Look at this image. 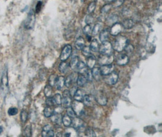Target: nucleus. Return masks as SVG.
I'll return each instance as SVG.
<instances>
[{"label": "nucleus", "instance_id": "obj_1", "mask_svg": "<svg viewBox=\"0 0 162 137\" xmlns=\"http://www.w3.org/2000/svg\"><path fill=\"white\" fill-rule=\"evenodd\" d=\"M128 44V38L125 36H118L114 41L112 48L118 52H122Z\"/></svg>", "mask_w": 162, "mask_h": 137}, {"label": "nucleus", "instance_id": "obj_2", "mask_svg": "<svg viewBox=\"0 0 162 137\" xmlns=\"http://www.w3.org/2000/svg\"><path fill=\"white\" fill-rule=\"evenodd\" d=\"M99 51L102 54H112V45L108 42L106 41L102 42V45L99 46Z\"/></svg>", "mask_w": 162, "mask_h": 137}, {"label": "nucleus", "instance_id": "obj_3", "mask_svg": "<svg viewBox=\"0 0 162 137\" xmlns=\"http://www.w3.org/2000/svg\"><path fill=\"white\" fill-rule=\"evenodd\" d=\"M114 55L113 54H100L99 57V64L101 66L105 65L111 64L114 61Z\"/></svg>", "mask_w": 162, "mask_h": 137}, {"label": "nucleus", "instance_id": "obj_4", "mask_svg": "<svg viewBox=\"0 0 162 137\" xmlns=\"http://www.w3.org/2000/svg\"><path fill=\"white\" fill-rule=\"evenodd\" d=\"M35 21V14L33 11H31L24 23V27L27 29H31L33 28Z\"/></svg>", "mask_w": 162, "mask_h": 137}, {"label": "nucleus", "instance_id": "obj_5", "mask_svg": "<svg viewBox=\"0 0 162 137\" xmlns=\"http://www.w3.org/2000/svg\"><path fill=\"white\" fill-rule=\"evenodd\" d=\"M71 107L75 112V114L78 116L81 115V114L83 112V109H84V104L82 101H74L71 104Z\"/></svg>", "mask_w": 162, "mask_h": 137}, {"label": "nucleus", "instance_id": "obj_6", "mask_svg": "<svg viewBox=\"0 0 162 137\" xmlns=\"http://www.w3.org/2000/svg\"><path fill=\"white\" fill-rule=\"evenodd\" d=\"M72 104V99H71V95L70 92L69 90H64L62 98V104L64 108H68L71 106Z\"/></svg>", "mask_w": 162, "mask_h": 137}, {"label": "nucleus", "instance_id": "obj_7", "mask_svg": "<svg viewBox=\"0 0 162 137\" xmlns=\"http://www.w3.org/2000/svg\"><path fill=\"white\" fill-rule=\"evenodd\" d=\"M118 80V75L115 72H112L108 75L106 76L105 82L107 84L110 85H115Z\"/></svg>", "mask_w": 162, "mask_h": 137}, {"label": "nucleus", "instance_id": "obj_8", "mask_svg": "<svg viewBox=\"0 0 162 137\" xmlns=\"http://www.w3.org/2000/svg\"><path fill=\"white\" fill-rule=\"evenodd\" d=\"M72 51V46L70 45H66L63 49L61 53L60 56V58L61 61H65L69 58L70 55H71Z\"/></svg>", "mask_w": 162, "mask_h": 137}, {"label": "nucleus", "instance_id": "obj_9", "mask_svg": "<svg viewBox=\"0 0 162 137\" xmlns=\"http://www.w3.org/2000/svg\"><path fill=\"white\" fill-rule=\"evenodd\" d=\"M94 97L95 98L96 102H97L101 105H106L108 103V99L106 96L100 92L96 93Z\"/></svg>", "mask_w": 162, "mask_h": 137}, {"label": "nucleus", "instance_id": "obj_10", "mask_svg": "<svg viewBox=\"0 0 162 137\" xmlns=\"http://www.w3.org/2000/svg\"><path fill=\"white\" fill-rule=\"evenodd\" d=\"M78 74L77 73H72L71 75L68 76L66 79H65V82L64 85L66 87L69 88L75 82H76L77 78H78Z\"/></svg>", "mask_w": 162, "mask_h": 137}, {"label": "nucleus", "instance_id": "obj_11", "mask_svg": "<svg viewBox=\"0 0 162 137\" xmlns=\"http://www.w3.org/2000/svg\"><path fill=\"white\" fill-rule=\"evenodd\" d=\"M114 69V65L111 64L109 65H105L101 66L100 70L102 76H106L112 73Z\"/></svg>", "mask_w": 162, "mask_h": 137}, {"label": "nucleus", "instance_id": "obj_12", "mask_svg": "<svg viewBox=\"0 0 162 137\" xmlns=\"http://www.w3.org/2000/svg\"><path fill=\"white\" fill-rule=\"evenodd\" d=\"M42 136L43 137H53L55 136L52 127L49 125H46L42 130V133H41Z\"/></svg>", "mask_w": 162, "mask_h": 137}, {"label": "nucleus", "instance_id": "obj_13", "mask_svg": "<svg viewBox=\"0 0 162 137\" xmlns=\"http://www.w3.org/2000/svg\"><path fill=\"white\" fill-rule=\"evenodd\" d=\"M84 125V121L79 118L75 117L72 119L71 126L75 130H78L82 128Z\"/></svg>", "mask_w": 162, "mask_h": 137}, {"label": "nucleus", "instance_id": "obj_14", "mask_svg": "<svg viewBox=\"0 0 162 137\" xmlns=\"http://www.w3.org/2000/svg\"><path fill=\"white\" fill-rule=\"evenodd\" d=\"M129 61V57L126 54H120L116 59V63L117 65H120V66H123L126 65V64L128 63Z\"/></svg>", "mask_w": 162, "mask_h": 137}, {"label": "nucleus", "instance_id": "obj_15", "mask_svg": "<svg viewBox=\"0 0 162 137\" xmlns=\"http://www.w3.org/2000/svg\"><path fill=\"white\" fill-rule=\"evenodd\" d=\"M123 26L120 23H115L112 26L111 29H110V34L113 36L118 35L122 31Z\"/></svg>", "mask_w": 162, "mask_h": 137}, {"label": "nucleus", "instance_id": "obj_16", "mask_svg": "<svg viewBox=\"0 0 162 137\" xmlns=\"http://www.w3.org/2000/svg\"><path fill=\"white\" fill-rule=\"evenodd\" d=\"M94 101H96L94 97L89 95H85L83 99V103L88 107H93L94 105Z\"/></svg>", "mask_w": 162, "mask_h": 137}, {"label": "nucleus", "instance_id": "obj_17", "mask_svg": "<svg viewBox=\"0 0 162 137\" xmlns=\"http://www.w3.org/2000/svg\"><path fill=\"white\" fill-rule=\"evenodd\" d=\"M62 116L60 113L58 112H55L53 113V114L50 116V119L51 121L56 125H60L62 123Z\"/></svg>", "mask_w": 162, "mask_h": 137}, {"label": "nucleus", "instance_id": "obj_18", "mask_svg": "<svg viewBox=\"0 0 162 137\" xmlns=\"http://www.w3.org/2000/svg\"><path fill=\"white\" fill-rule=\"evenodd\" d=\"M76 70L79 72V74L84 75L85 73L87 71L88 68H87V65L82 61H79Z\"/></svg>", "mask_w": 162, "mask_h": 137}, {"label": "nucleus", "instance_id": "obj_19", "mask_svg": "<svg viewBox=\"0 0 162 137\" xmlns=\"http://www.w3.org/2000/svg\"><path fill=\"white\" fill-rule=\"evenodd\" d=\"M110 34V31L108 30V29H105L102 30V31L100 33L99 35V38L101 42H104L106 41H108V39L109 38V35Z\"/></svg>", "mask_w": 162, "mask_h": 137}, {"label": "nucleus", "instance_id": "obj_20", "mask_svg": "<svg viewBox=\"0 0 162 137\" xmlns=\"http://www.w3.org/2000/svg\"><path fill=\"white\" fill-rule=\"evenodd\" d=\"M84 96H85V92L83 90L77 89L73 96V98L75 100L82 102Z\"/></svg>", "mask_w": 162, "mask_h": 137}, {"label": "nucleus", "instance_id": "obj_21", "mask_svg": "<svg viewBox=\"0 0 162 137\" xmlns=\"http://www.w3.org/2000/svg\"><path fill=\"white\" fill-rule=\"evenodd\" d=\"M65 82V78L63 76L57 77L56 82L55 83V85L58 90H60L63 89L64 85Z\"/></svg>", "mask_w": 162, "mask_h": 137}, {"label": "nucleus", "instance_id": "obj_22", "mask_svg": "<svg viewBox=\"0 0 162 137\" xmlns=\"http://www.w3.org/2000/svg\"><path fill=\"white\" fill-rule=\"evenodd\" d=\"M91 73H92V77L95 80H96L97 81H99L100 80L101 77H102V75L100 73V68H99L97 67H96V68L94 67L93 68H92Z\"/></svg>", "mask_w": 162, "mask_h": 137}, {"label": "nucleus", "instance_id": "obj_23", "mask_svg": "<svg viewBox=\"0 0 162 137\" xmlns=\"http://www.w3.org/2000/svg\"><path fill=\"white\" fill-rule=\"evenodd\" d=\"M85 40L83 37H78L75 42V48L78 49V50H82L83 47L85 46Z\"/></svg>", "mask_w": 162, "mask_h": 137}, {"label": "nucleus", "instance_id": "obj_24", "mask_svg": "<svg viewBox=\"0 0 162 137\" xmlns=\"http://www.w3.org/2000/svg\"><path fill=\"white\" fill-rule=\"evenodd\" d=\"M9 85V81H8V72L7 70L4 72L3 75L2 76V84L1 87L2 90H5V89L8 88Z\"/></svg>", "mask_w": 162, "mask_h": 137}, {"label": "nucleus", "instance_id": "obj_25", "mask_svg": "<svg viewBox=\"0 0 162 137\" xmlns=\"http://www.w3.org/2000/svg\"><path fill=\"white\" fill-rule=\"evenodd\" d=\"M87 82H88V80L83 75L79 74L78 75L76 83L79 87L84 86L87 83Z\"/></svg>", "mask_w": 162, "mask_h": 137}, {"label": "nucleus", "instance_id": "obj_26", "mask_svg": "<svg viewBox=\"0 0 162 137\" xmlns=\"http://www.w3.org/2000/svg\"><path fill=\"white\" fill-rule=\"evenodd\" d=\"M96 62L97 60L96 57L94 55H90L86 60L87 66L89 68V69H92V68H93L96 65Z\"/></svg>", "mask_w": 162, "mask_h": 137}, {"label": "nucleus", "instance_id": "obj_27", "mask_svg": "<svg viewBox=\"0 0 162 137\" xmlns=\"http://www.w3.org/2000/svg\"><path fill=\"white\" fill-rule=\"evenodd\" d=\"M69 68V65L68 64V63L66 62L65 61H62V62L60 63V64L59 65V67L58 69L59 71L61 73H66L67 72Z\"/></svg>", "mask_w": 162, "mask_h": 137}, {"label": "nucleus", "instance_id": "obj_28", "mask_svg": "<svg viewBox=\"0 0 162 137\" xmlns=\"http://www.w3.org/2000/svg\"><path fill=\"white\" fill-rule=\"evenodd\" d=\"M103 29V25L100 23H97L92 29V34L93 35H97L99 32L102 31Z\"/></svg>", "mask_w": 162, "mask_h": 137}, {"label": "nucleus", "instance_id": "obj_29", "mask_svg": "<svg viewBox=\"0 0 162 137\" xmlns=\"http://www.w3.org/2000/svg\"><path fill=\"white\" fill-rule=\"evenodd\" d=\"M90 49L93 52H98L99 49V43L97 39H93L90 45Z\"/></svg>", "mask_w": 162, "mask_h": 137}, {"label": "nucleus", "instance_id": "obj_30", "mask_svg": "<svg viewBox=\"0 0 162 137\" xmlns=\"http://www.w3.org/2000/svg\"><path fill=\"white\" fill-rule=\"evenodd\" d=\"M134 22L132 19H127L125 20L122 24V26L125 29H130L132 28L134 26Z\"/></svg>", "mask_w": 162, "mask_h": 137}, {"label": "nucleus", "instance_id": "obj_31", "mask_svg": "<svg viewBox=\"0 0 162 137\" xmlns=\"http://www.w3.org/2000/svg\"><path fill=\"white\" fill-rule=\"evenodd\" d=\"M62 122L65 127H69L71 125L72 119L67 115H64V116L62 118Z\"/></svg>", "mask_w": 162, "mask_h": 137}, {"label": "nucleus", "instance_id": "obj_32", "mask_svg": "<svg viewBox=\"0 0 162 137\" xmlns=\"http://www.w3.org/2000/svg\"><path fill=\"white\" fill-rule=\"evenodd\" d=\"M117 20H118V17L116 15H112L107 19L106 22H107L108 25L112 26L113 25L116 23V22H117Z\"/></svg>", "mask_w": 162, "mask_h": 137}, {"label": "nucleus", "instance_id": "obj_33", "mask_svg": "<svg viewBox=\"0 0 162 137\" xmlns=\"http://www.w3.org/2000/svg\"><path fill=\"white\" fill-rule=\"evenodd\" d=\"M79 58L78 56L73 57V58L71 60L70 63V67L71 68L72 70H76L77 65L79 62Z\"/></svg>", "mask_w": 162, "mask_h": 137}, {"label": "nucleus", "instance_id": "obj_34", "mask_svg": "<svg viewBox=\"0 0 162 137\" xmlns=\"http://www.w3.org/2000/svg\"><path fill=\"white\" fill-rule=\"evenodd\" d=\"M54 113V110L51 107H47L44 110V115L46 118H50Z\"/></svg>", "mask_w": 162, "mask_h": 137}, {"label": "nucleus", "instance_id": "obj_35", "mask_svg": "<svg viewBox=\"0 0 162 137\" xmlns=\"http://www.w3.org/2000/svg\"><path fill=\"white\" fill-rule=\"evenodd\" d=\"M52 98L55 102V104H57L58 105H60L61 104H62V97L60 94H55Z\"/></svg>", "mask_w": 162, "mask_h": 137}, {"label": "nucleus", "instance_id": "obj_36", "mask_svg": "<svg viewBox=\"0 0 162 137\" xmlns=\"http://www.w3.org/2000/svg\"><path fill=\"white\" fill-rule=\"evenodd\" d=\"M52 87L50 86V85H47L44 88V93L45 96L47 98H49L51 97L52 95Z\"/></svg>", "mask_w": 162, "mask_h": 137}, {"label": "nucleus", "instance_id": "obj_37", "mask_svg": "<svg viewBox=\"0 0 162 137\" xmlns=\"http://www.w3.org/2000/svg\"><path fill=\"white\" fill-rule=\"evenodd\" d=\"M96 6H97V3H96V2L94 1V2H91L89 6H88V12L89 14H92L96 9Z\"/></svg>", "mask_w": 162, "mask_h": 137}, {"label": "nucleus", "instance_id": "obj_38", "mask_svg": "<svg viewBox=\"0 0 162 137\" xmlns=\"http://www.w3.org/2000/svg\"><path fill=\"white\" fill-rule=\"evenodd\" d=\"M112 5H111V4H108V5H105L101 9V14H105L106 13H108L110 10L112 8Z\"/></svg>", "mask_w": 162, "mask_h": 137}, {"label": "nucleus", "instance_id": "obj_39", "mask_svg": "<svg viewBox=\"0 0 162 137\" xmlns=\"http://www.w3.org/2000/svg\"><path fill=\"white\" fill-rule=\"evenodd\" d=\"M24 135L25 136H31L32 135V127L30 125H27L24 130Z\"/></svg>", "mask_w": 162, "mask_h": 137}, {"label": "nucleus", "instance_id": "obj_40", "mask_svg": "<svg viewBox=\"0 0 162 137\" xmlns=\"http://www.w3.org/2000/svg\"><path fill=\"white\" fill-rule=\"evenodd\" d=\"M57 75H52L50 77H49V85L52 87L54 86L55 85V83L56 82V80L57 79Z\"/></svg>", "mask_w": 162, "mask_h": 137}, {"label": "nucleus", "instance_id": "obj_41", "mask_svg": "<svg viewBox=\"0 0 162 137\" xmlns=\"http://www.w3.org/2000/svg\"><path fill=\"white\" fill-rule=\"evenodd\" d=\"M21 116V120L23 122H26L28 118V114L26 110H23L20 114Z\"/></svg>", "mask_w": 162, "mask_h": 137}, {"label": "nucleus", "instance_id": "obj_42", "mask_svg": "<svg viewBox=\"0 0 162 137\" xmlns=\"http://www.w3.org/2000/svg\"><path fill=\"white\" fill-rule=\"evenodd\" d=\"M18 113V110L16 107H11L8 110V114L10 116H15Z\"/></svg>", "mask_w": 162, "mask_h": 137}, {"label": "nucleus", "instance_id": "obj_43", "mask_svg": "<svg viewBox=\"0 0 162 137\" xmlns=\"http://www.w3.org/2000/svg\"><path fill=\"white\" fill-rule=\"evenodd\" d=\"M83 75L86 77V78L87 79L88 81H92L93 77H92V75L91 71L90 70L88 69L87 71L85 73V74Z\"/></svg>", "mask_w": 162, "mask_h": 137}, {"label": "nucleus", "instance_id": "obj_44", "mask_svg": "<svg viewBox=\"0 0 162 137\" xmlns=\"http://www.w3.org/2000/svg\"><path fill=\"white\" fill-rule=\"evenodd\" d=\"M82 53L85 56H89L91 55V49L89 46H84L83 48L82 49Z\"/></svg>", "mask_w": 162, "mask_h": 137}, {"label": "nucleus", "instance_id": "obj_45", "mask_svg": "<svg viewBox=\"0 0 162 137\" xmlns=\"http://www.w3.org/2000/svg\"><path fill=\"white\" fill-rule=\"evenodd\" d=\"M85 135L88 136H96L95 132L91 128H88L85 130Z\"/></svg>", "mask_w": 162, "mask_h": 137}, {"label": "nucleus", "instance_id": "obj_46", "mask_svg": "<svg viewBox=\"0 0 162 137\" xmlns=\"http://www.w3.org/2000/svg\"><path fill=\"white\" fill-rule=\"evenodd\" d=\"M67 115L70 117L71 118H73L75 117V113L73 111V110L72 109V108L71 107H69L68 108H67Z\"/></svg>", "mask_w": 162, "mask_h": 137}, {"label": "nucleus", "instance_id": "obj_47", "mask_svg": "<svg viewBox=\"0 0 162 137\" xmlns=\"http://www.w3.org/2000/svg\"><path fill=\"white\" fill-rule=\"evenodd\" d=\"M83 32L86 35H88L90 33H92V28L90 25H86L83 28Z\"/></svg>", "mask_w": 162, "mask_h": 137}, {"label": "nucleus", "instance_id": "obj_48", "mask_svg": "<svg viewBox=\"0 0 162 137\" xmlns=\"http://www.w3.org/2000/svg\"><path fill=\"white\" fill-rule=\"evenodd\" d=\"M46 104L47 107H52L55 105V102L53 100L52 98H47V99L46 100Z\"/></svg>", "mask_w": 162, "mask_h": 137}, {"label": "nucleus", "instance_id": "obj_49", "mask_svg": "<svg viewBox=\"0 0 162 137\" xmlns=\"http://www.w3.org/2000/svg\"><path fill=\"white\" fill-rule=\"evenodd\" d=\"M124 2H125V0H115V1L114 2V4L112 6L114 8L120 7L123 5Z\"/></svg>", "mask_w": 162, "mask_h": 137}, {"label": "nucleus", "instance_id": "obj_50", "mask_svg": "<svg viewBox=\"0 0 162 137\" xmlns=\"http://www.w3.org/2000/svg\"><path fill=\"white\" fill-rule=\"evenodd\" d=\"M93 20H94L93 17L91 15H89L86 17L85 22H86V23L87 25H90L93 22Z\"/></svg>", "mask_w": 162, "mask_h": 137}, {"label": "nucleus", "instance_id": "obj_51", "mask_svg": "<svg viewBox=\"0 0 162 137\" xmlns=\"http://www.w3.org/2000/svg\"><path fill=\"white\" fill-rule=\"evenodd\" d=\"M124 49L127 52H131L134 50V46L132 45H130V44L129 45L127 44V45L125 46V48Z\"/></svg>", "mask_w": 162, "mask_h": 137}, {"label": "nucleus", "instance_id": "obj_52", "mask_svg": "<svg viewBox=\"0 0 162 137\" xmlns=\"http://www.w3.org/2000/svg\"><path fill=\"white\" fill-rule=\"evenodd\" d=\"M41 5H42V3L41 2H38V3L36 6V8H35V11H36L37 13H38L40 11L41 8Z\"/></svg>", "mask_w": 162, "mask_h": 137}, {"label": "nucleus", "instance_id": "obj_53", "mask_svg": "<svg viewBox=\"0 0 162 137\" xmlns=\"http://www.w3.org/2000/svg\"><path fill=\"white\" fill-rule=\"evenodd\" d=\"M76 90H77L76 87H73L71 88L70 90L69 91V92H70V95H71V96H73L74 94H75V93L76 92Z\"/></svg>", "mask_w": 162, "mask_h": 137}, {"label": "nucleus", "instance_id": "obj_54", "mask_svg": "<svg viewBox=\"0 0 162 137\" xmlns=\"http://www.w3.org/2000/svg\"><path fill=\"white\" fill-rule=\"evenodd\" d=\"M105 1L108 3H111V2H114L115 0H105Z\"/></svg>", "mask_w": 162, "mask_h": 137}, {"label": "nucleus", "instance_id": "obj_55", "mask_svg": "<svg viewBox=\"0 0 162 137\" xmlns=\"http://www.w3.org/2000/svg\"><path fill=\"white\" fill-rule=\"evenodd\" d=\"M3 131V128L2 127V126H0V134H1Z\"/></svg>", "mask_w": 162, "mask_h": 137}, {"label": "nucleus", "instance_id": "obj_56", "mask_svg": "<svg viewBox=\"0 0 162 137\" xmlns=\"http://www.w3.org/2000/svg\"><path fill=\"white\" fill-rule=\"evenodd\" d=\"M63 136V135H62V133H58L57 134V136Z\"/></svg>", "mask_w": 162, "mask_h": 137}]
</instances>
